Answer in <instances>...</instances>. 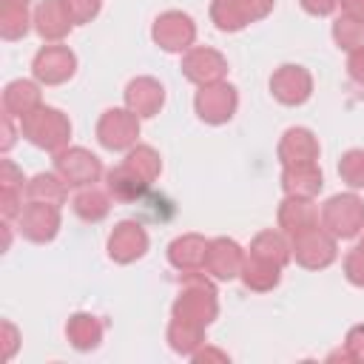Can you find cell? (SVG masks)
Masks as SVG:
<instances>
[{
  "label": "cell",
  "mask_w": 364,
  "mask_h": 364,
  "mask_svg": "<svg viewBox=\"0 0 364 364\" xmlns=\"http://www.w3.org/2000/svg\"><path fill=\"white\" fill-rule=\"evenodd\" d=\"M125 165L134 171V173H139L148 185L159 176V168H162V162H159V156H156V151L154 148H148V145H139V148H134L128 156H125Z\"/></svg>",
  "instance_id": "f546056e"
},
{
  "label": "cell",
  "mask_w": 364,
  "mask_h": 364,
  "mask_svg": "<svg viewBox=\"0 0 364 364\" xmlns=\"http://www.w3.org/2000/svg\"><path fill=\"white\" fill-rule=\"evenodd\" d=\"M65 333H68V338H71V344H74L77 350H94V347L100 344V338H102L100 321H97L94 316H85V313L71 316Z\"/></svg>",
  "instance_id": "cb8c5ba5"
},
{
  "label": "cell",
  "mask_w": 364,
  "mask_h": 364,
  "mask_svg": "<svg viewBox=\"0 0 364 364\" xmlns=\"http://www.w3.org/2000/svg\"><path fill=\"white\" fill-rule=\"evenodd\" d=\"M34 23H37V31L46 40H60L71 28V17H68L63 0H46V3H40L37 6V14H34Z\"/></svg>",
  "instance_id": "44dd1931"
},
{
  "label": "cell",
  "mask_w": 364,
  "mask_h": 364,
  "mask_svg": "<svg viewBox=\"0 0 364 364\" xmlns=\"http://www.w3.org/2000/svg\"><path fill=\"white\" fill-rule=\"evenodd\" d=\"M60 228V208L46 202H28L20 210V233L31 242H51Z\"/></svg>",
  "instance_id": "30bf717a"
},
{
  "label": "cell",
  "mask_w": 364,
  "mask_h": 364,
  "mask_svg": "<svg viewBox=\"0 0 364 364\" xmlns=\"http://www.w3.org/2000/svg\"><path fill=\"white\" fill-rule=\"evenodd\" d=\"M3 105H6L9 114H14V117L23 119V117L31 114L34 108H40V91H37V85L28 82V80H14V82L6 85Z\"/></svg>",
  "instance_id": "7402d4cb"
},
{
  "label": "cell",
  "mask_w": 364,
  "mask_h": 364,
  "mask_svg": "<svg viewBox=\"0 0 364 364\" xmlns=\"http://www.w3.org/2000/svg\"><path fill=\"white\" fill-rule=\"evenodd\" d=\"M250 256H256V259H262V262H270V264L282 267V264L290 259V247H287V242H284L279 233L264 230V233H259V236L253 239V245H250Z\"/></svg>",
  "instance_id": "484cf974"
},
{
  "label": "cell",
  "mask_w": 364,
  "mask_h": 364,
  "mask_svg": "<svg viewBox=\"0 0 364 364\" xmlns=\"http://www.w3.org/2000/svg\"><path fill=\"white\" fill-rule=\"evenodd\" d=\"M344 14L347 17H355V20H364V0H338Z\"/></svg>",
  "instance_id": "f35d334b"
},
{
  "label": "cell",
  "mask_w": 364,
  "mask_h": 364,
  "mask_svg": "<svg viewBox=\"0 0 364 364\" xmlns=\"http://www.w3.org/2000/svg\"><path fill=\"white\" fill-rule=\"evenodd\" d=\"M242 264H245V256L233 239L208 242V253H205V270L208 273H213L216 279H233L242 273Z\"/></svg>",
  "instance_id": "9a60e30c"
},
{
  "label": "cell",
  "mask_w": 364,
  "mask_h": 364,
  "mask_svg": "<svg viewBox=\"0 0 364 364\" xmlns=\"http://www.w3.org/2000/svg\"><path fill=\"white\" fill-rule=\"evenodd\" d=\"M202 336H205V327L191 324V321H179V318H173V321H171V330H168L171 347H173L176 353H185V355H191V353L202 344Z\"/></svg>",
  "instance_id": "83f0119b"
},
{
  "label": "cell",
  "mask_w": 364,
  "mask_h": 364,
  "mask_svg": "<svg viewBox=\"0 0 364 364\" xmlns=\"http://www.w3.org/2000/svg\"><path fill=\"white\" fill-rule=\"evenodd\" d=\"M279 225L290 233V236H299L310 228H318V210L313 208L310 199H301V196H287L279 208Z\"/></svg>",
  "instance_id": "ac0fdd59"
},
{
  "label": "cell",
  "mask_w": 364,
  "mask_h": 364,
  "mask_svg": "<svg viewBox=\"0 0 364 364\" xmlns=\"http://www.w3.org/2000/svg\"><path fill=\"white\" fill-rule=\"evenodd\" d=\"M358 245H361V247H364V239H361V242H358Z\"/></svg>",
  "instance_id": "ab89813d"
},
{
  "label": "cell",
  "mask_w": 364,
  "mask_h": 364,
  "mask_svg": "<svg viewBox=\"0 0 364 364\" xmlns=\"http://www.w3.org/2000/svg\"><path fill=\"white\" fill-rule=\"evenodd\" d=\"M279 270H282V267L250 256V259H245V264H242V279H245V284H247L250 290H270V287L279 284Z\"/></svg>",
  "instance_id": "4316f807"
},
{
  "label": "cell",
  "mask_w": 364,
  "mask_h": 364,
  "mask_svg": "<svg viewBox=\"0 0 364 364\" xmlns=\"http://www.w3.org/2000/svg\"><path fill=\"white\" fill-rule=\"evenodd\" d=\"M145 188L148 182L139 173H134L125 162L108 171V191L114 193V199H136L145 193Z\"/></svg>",
  "instance_id": "603a6c76"
},
{
  "label": "cell",
  "mask_w": 364,
  "mask_h": 364,
  "mask_svg": "<svg viewBox=\"0 0 364 364\" xmlns=\"http://www.w3.org/2000/svg\"><path fill=\"white\" fill-rule=\"evenodd\" d=\"M34 77L46 85H57V82H65L74 68H77V57L68 51V46H46L37 51L34 57Z\"/></svg>",
  "instance_id": "9c48e42d"
},
{
  "label": "cell",
  "mask_w": 364,
  "mask_h": 364,
  "mask_svg": "<svg viewBox=\"0 0 364 364\" xmlns=\"http://www.w3.org/2000/svg\"><path fill=\"white\" fill-rule=\"evenodd\" d=\"M347 71L355 82H364V48H355L350 51V60H347Z\"/></svg>",
  "instance_id": "8d00e7d4"
},
{
  "label": "cell",
  "mask_w": 364,
  "mask_h": 364,
  "mask_svg": "<svg viewBox=\"0 0 364 364\" xmlns=\"http://www.w3.org/2000/svg\"><path fill=\"white\" fill-rule=\"evenodd\" d=\"M293 253H296V262L304 267H327L336 259V236L318 228H310L293 236Z\"/></svg>",
  "instance_id": "ba28073f"
},
{
  "label": "cell",
  "mask_w": 364,
  "mask_h": 364,
  "mask_svg": "<svg viewBox=\"0 0 364 364\" xmlns=\"http://www.w3.org/2000/svg\"><path fill=\"white\" fill-rule=\"evenodd\" d=\"M139 136V117L128 108H111L102 114V119L97 122V139L102 142V148L108 151H122L131 148Z\"/></svg>",
  "instance_id": "277c9868"
},
{
  "label": "cell",
  "mask_w": 364,
  "mask_h": 364,
  "mask_svg": "<svg viewBox=\"0 0 364 364\" xmlns=\"http://www.w3.org/2000/svg\"><path fill=\"white\" fill-rule=\"evenodd\" d=\"M270 91L284 105H301L313 91V80L301 65H282L270 80Z\"/></svg>",
  "instance_id": "7c38bea8"
},
{
  "label": "cell",
  "mask_w": 364,
  "mask_h": 364,
  "mask_svg": "<svg viewBox=\"0 0 364 364\" xmlns=\"http://www.w3.org/2000/svg\"><path fill=\"white\" fill-rule=\"evenodd\" d=\"M344 273H347V279H350L353 284L364 287V247H361V245L347 253V259H344Z\"/></svg>",
  "instance_id": "e575fe53"
},
{
  "label": "cell",
  "mask_w": 364,
  "mask_h": 364,
  "mask_svg": "<svg viewBox=\"0 0 364 364\" xmlns=\"http://www.w3.org/2000/svg\"><path fill=\"white\" fill-rule=\"evenodd\" d=\"M145 250H148V233L136 222H119L114 228V233L108 236V253L119 264H128V262L145 256Z\"/></svg>",
  "instance_id": "5bb4252c"
},
{
  "label": "cell",
  "mask_w": 364,
  "mask_h": 364,
  "mask_svg": "<svg viewBox=\"0 0 364 364\" xmlns=\"http://www.w3.org/2000/svg\"><path fill=\"white\" fill-rule=\"evenodd\" d=\"M321 222L336 239H353L364 228V202L355 193L333 196L321 208Z\"/></svg>",
  "instance_id": "3957f363"
},
{
  "label": "cell",
  "mask_w": 364,
  "mask_h": 364,
  "mask_svg": "<svg viewBox=\"0 0 364 364\" xmlns=\"http://www.w3.org/2000/svg\"><path fill=\"white\" fill-rule=\"evenodd\" d=\"M301 6H304V11H310L316 17H324L338 6V0H301Z\"/></svg>",
  "instance_id": "74e56055"
},
{
  "label": "cell",
  "mask_w": 364,
  "mask_h": 364,
  "mask_svg": "<svg viewBox=\"0 0 364 364\" xmlns=\"http://www.w3.org/2000/svg\"><path fill=\"white\" fill-rule=\"evenodd\" d=\"M125 102H128V108H131L136 117H154V114L162 108V102H165V91H162V85H159L156 80L139 77V80L128 82V88H125Z\"/></svg>",
  "instance_id": "e0dca14e"
},
{
  "label": "cell",
  "mask_w": 364,
  "mask_h": 364,
  "mask_svg": "<svg viewBox=\"0 0 364 364\" xmlns=\"http://www.w3.org/2000/svg\"><path fill=\"white\" fill-rule=\"evenodd\" d=\"M333 37L341 48L347 51H355V48H364V20H355V17H341L336 26H333Z\"/></svg>",
  "instance_id": "4dcf8cb0"
},
{
  "label": "cell",
  "mask_w": 364,
  "mask_h": 364,
  "mask_svg": "<svg viewBox=\"0 0 364 364\" xmlns=\"http://www.w3.org/2000/svg\"><path fill=\"white\" fill-rule=\"evenodd\" d=\"M347 355L355 361H364V324H358L347 333Z\"/></svg>",
  "instance_id": "d590c367"
},
{
  "label": "cell",
  "mask_w": 364,
  "mask_h": 364,
  "mask_svg": "<svg viewBox=\"0 0 364 364\" xmlns=\"http://www.w3.org/2000/svg\"><path fill=\"white\" fill-rule=\"evenodd\" d=\"M182 71L188 80H193L199 85H213V82H222L228 63L213 48H191L182 60Z\"/></svg>",
  "instance_id": "4fadbf2b"
},
{
  "label": "cell",
  "mask_w": 364,
  "mask_h": 364,
  "mask_svg": "<svg viewBox=\"0 0 364 364\" xmlns=\"http://www.w3.org/2000/svg\"><path fill=\"white\" fill-rule=\"evenodd\" d=\"M318 156V142L307 128H287L279 142V159L284 168L290 165H313Z\"/></svg>",
  "instance_id": "2e32d148"
},
{
  "label": "cell",
  "mask_w": 364,
  "mask_h": 364,
  "mask_svg": "<svg viewBox=\"0 0 364 364\" xmlns=\"http://www.w3.org/2000/svg\"><path fill=\"white\" fill-rule=\"evenodd\" d=\"M54 168H57L60 179H63L65 185H74V188H80V185H91V182H97L100 173H102L100 159H97L94 154H88L85 148H68V151H60L57 159H54Z\"/></svg>",
  "instance_id": "8992f818"
},
{
  "label": "cell",
  "mask_w": 364,
  "mask_h": 364,
  "mask_svg": "<svg viewBox=\"0 0 364 364\" xmlns=\"http://www.w3.org/2000/svg\"><path fill=\"white\" fill-rule=\"evenodd\" d=\"M236 88L228 85V82H213V85H202L199 94H196V114L210 122V125H219V122H228L236 111Z\"/></svg>",
  "instance_id": "52a82bcc"
},
{
  "label": "cell",
  "mask_w": 364,
  "mask_h": 364,
  "mask_svg": "<svg viewBox=\"0 0 364 364\" xmlns=\"http://www.w3.org/2000/svg\"><path fill=\"white\" fill-rule=\"evenodd\" d=\"M26 193H28V202H46V205H57L60 208L63 199H65V182L60 176H54V173H37L28 182Z\"/></svg>",
  "instance_id": "d4e9b609"
},
{
  "label": "cell",
  "mask_w": 364,
  "mask_h": 364,
  "mask_svg": "<svg viewBox=\"0 0 364 364\" xmlns=\"http://www.w3.org/2000/svg\"><path fill=\"white\" fill-rule=\"evenodd\" d=\"M28 17H26V3H3V37L6 40H14V37H23L26 34V26Z\"/></svg>",
  "instance_id": "1f68e13d"
},
{
  "label": "cell",
  "mask_w": 364,
  "mask_h": 364,
  "mask_svg": "<svg viewBox=\"0 0 364 364\" xmlns=\"http://www.w3.org/2000/svg\"><path fill=\"white\" fill-rule=\"evenodd\" d=\"M68 134H71V125L63 117V111H57V108L40 105L23 117V136L37 148L57 151L68 142Z\"/></svg>",
  "instance_id": "7a4b0ae2"
},
{
  "label": "cell",
  "mask_w": 364,
  "mask_h": 364,
  "mask_svg": "<svg viewBox=\"0 0 364 364\" xmlns=\"http://www.w3.org/2000/svg\"><path fill=\"white\" fill-rule=\"evenodd\" d=\"M213 316H216V293H213L210 282L205 276H199V270L188 273L182 282V293L173 304V318L208 327L213 321Z\"/></svg>",
  "instance_id": "6da1fadb"
},
{
  "label": "cell",
  "mask_w": 364,
  "mask_h": 364,
  "mask_svg": "<svg viewBox=\"0 0 364 364\" xmlns=\"http://www.w3.org/2000/svg\"><path fill=\"white\" fill-rule=\"evenodd\" d=\"M205 253H208V242L202 236H179L171 242L168 247V259L173 267H179L182 273H193L199 267H205Z\"/></svg>",
  "instance_id": "d6986e66"
},
{
  "label": "cell",
  "mask_w": 364,
  "mask_h": 364,
  "mask_svg": "<svg viewBox=\"0 0 364 364\" xmlns=\"http://www.w3.org/2000/svg\"><path fill=\"white\" fill-rule=\"evenodd\" d=\"M74 213L85 222H100L108 213V196L97 188H88L74 196Z\"/></svg>",
  "instance_id": "f1b7e54d"
},
{
  "label": "cell",
  "mask_w": 364,
  "mask_h": 364,
  "mask_svg": "<svg viewBox=\"0 0 364 364\" xmlns=\"http://www.w3.org/2000/svg\"><path fill=\"white\" fill-rule=\"evenodd\" d=\"M273 9V0H213L210 17L222 31H239L253 20H262Z\"/></svg>",
  "instance_id": "5b68a950"
},
{
  "label": "cell",
  "mask_w": 364,
  "mask_h": 364,
  "mask_svg": "<svg viewBox=\"0 0 364 364\" xmlns=\"http://www.w3.org/2000/svg\"><path fill=\"white\" fill-rule=\"evenodd\" d=\"M71 23H88L100 11V0H63Z\"/></svg>",
  "instance_id": "836d02e7"
},
{
  "label": "cell",
  "mask_w": 364,
  "mask_h": 364,
  "mask_svg": "<svg viewBox=\"0 0 364 364\" xmlns=\"http://www.w3.org/2000/svg\"><path fill=\"white\" fill-rule=\"evenodd\" d=\"M196 37L193 20L182 11H165L162 17H156L154 23V40L165 48V51H185Z\"/></svg>",
  "instance_id": "8fae6325"
},
{
  "label": "cell",
  "mask_w": 364,
  "mask_h": 364,
  "mask_svg": "<svg viewBox=\"0 0 364 364\" xmlns=\"http://www.w3.org/2000/svg\"><path fill=\"white\" fill-rule=\"evenodd\" d=\"M338 173L350 188H364V151L361 148L347 151L338 162Z\"/></svg>",
  "instance_id": "d6a6232c"
},
{
  "label": "cell",
  "mask_w": 364,
  "mask_h": 364,
  "mask_svg": "<svg viewBox=\"0 0 364 364\" xmlns=\"http://www.w3.org/2000/svg\"><path fill=\"white\" fill-rule=\"evenodd\" d=\"M282 188L287 191V196H301V199H313L321 191V171L313 165H290L282 173Z\"/></svg>",
  "instance_id": "ffe728a7"
}]
</instances>
